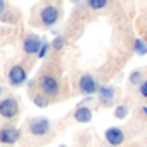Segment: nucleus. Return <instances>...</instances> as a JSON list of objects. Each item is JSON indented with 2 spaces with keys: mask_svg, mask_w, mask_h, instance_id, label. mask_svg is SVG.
I'll use <instances>...</instances> for the list:
<instances>
[{
  "mask_svg": "<svg viewBox=\"0 0 147 147\" xmlns=\"http://www.w3.org/2000/svg\"><path fill=\"white\" fill-rule=\"evenodd\" d=\"M115 87L113 86H101L98 91V99L103 106H111L115 103Z\"/></svg>",
  "mask_w": 147,
  "mask_h": 147,
  "instance_id": "9d476101",
  "label": "nucleus"
},
{
  "mask_svg": "<svg viewBox=\"0 0 147 147\" xmlns=\"http://www.w3.org/2000/svg\"><path fill=\"white\" fill-rule=\"evenodd\" d=\"M115 118L116 120H123V118H127L128 116V106L127 105H118L116 108H115Z\"/></svg>",
  "mask_w": 147,
  "mask_h": 147,
  "instance_id": "ddd939ff",
  "label": "nucleus"
},
{
  "mask_svg": "<svg viewBox=\"0 0 147 147\" xmlns=\"http://www.w3.org/2000/svg\"><path fill=\"white\" fill-rule=\"evenodd\" d=\"M33 103L36 105L38 108H46V106L50 105V99H48L45 94H41V92H36V94H33Z\"/></svg>",
  "mask_w": 147,
  "mask_h": 147,
  "instance_id": "f8f14e48",
  "label": "nucleus"
},
{
  "mask_svg": "<svg viewBox=\"0 0 147 147\" xmlns=\"http://www.w3.org/2000/svg\"><path fill=\"white\" fill-rule=\"evenodd\" d=\"M130 84L132 86H140L142 84V72L140 70H135V72L130 74Z\"/></svg>",
  "mask_w": 147,
  "mask_h": 147,
  "instance_id": "f3484780",
  "label": "nucleus"
},
{
  "mask_svg": "<svg viewBox=\"0 0 147 147\" xmlns=\"http://www.w3.org/2000/svg\"><path fill=\"white\" fill-rule=\"evenodd\" d=\"M105 140H106L111 147L121 146V144L125 142V132H123L121 128H118V127H110V128H106V132H105Z\"/></svg>",
  "mask_w": 147,
  "mask_h": 147,
  "instance_id": "6e6552de",
  "label": "nucleus"
},
{
  "mask_svg": "<svg viewBox=\"0 0 147 147\" xmlns=\"http://www.w3.org/2000/svg\"><path fill=\"white\" fill-rule=\"evenodd\" d=\"M130 147H137V146H130Z\"/></svg>",
  "mask_w": 147,
  "mask_h": 147,
  "instance_id": "b1692460",
  "label": "nucleus"
},
{
  "mask_svg": "<svg viewBox=\"0 0 147 147\" xmlns=\"http://www.w3.org/2000/svg\"><path fill=\"white\" fill-rule=\"evenodd\" d=\"M60 16H62L60 9L53 3H48V5L41 7V10H39V22L43 28H53L60 21Z\"/></svg>",
  "mask_w": 147,
  "mask_h": 147,
  "instance_id": "f03ea898",
  "label": "nucleus"
},
{
  "mask_svg": "<svg viewBox=\"0 0 147 147\" xmlns=\"http://www.w3.org/2000/svg\"><path fill=\"white\" fill-rule=\"evenodd\" d=\"M72 2H80V0H72Z\"/></svg>",
  "mask_w": 147,
  "mask_h": 147,
  "instance_id": "5701e85b",
  "label": "nucleus"
},
{
  "mask_svg": "<svg viewBox=\"0 0 147 147\" xmlns=\"http://www.w3.org/2000/svg\"><path fill=\"white\" fill-rule=\"evenodd\" d=\"M142 113H144V115L147 116V106H142Z\"/></svg>",
  "mask_w": 147,
  "mask_h": 147,
  "instance_id": "412c9836",
  "label": "nucleus"
},
{
  "mask_svg": "<svg viewBox=\"0 0 147 147\" xmlns=\"http://www.w3.org/2000/svg\"><path fill=\"white\" fill-rule=\"evenodd\" d=\"M38 86H39L41 94H45L48 99L57 98L58 92H60V80H58V77H55V75H51V74L43 75V77L38 80Z\"/></svg>",
  "mask_w": 147,
  "mask_h": 147,
  "instance_id": "f257e3e1",
  "label": "nucleus"
},
{
  "mask_svg": "<svg viewBox=\"0 0 147 147\" xmlns=\"http://www.w3.org/2000/svg\"><path fill=\"white\" fill-rule=\"evenodd\" d=\"M139 92H140L142 98H146L147 99V80H142V84L139 86Z\"/></svg>",
  "mask_w": 147,
  "mask_h": 147,
  "instance_id": "6ab92c4d",
  "label": "nucleus"
},
{
  "mask_svg": "<svg viewBox=\"0 0 147 147\" xmlns=\"http://www.w3.org/2000/svg\"><path fill=\"white\" fill-rule=\"evenodd\" d=\"M67 45V39L63 36H57L53 39V43H51V48L55 50V51H60V50H63V46Z\"/></svg>",
  "mask_w": 147,
  "mask_h": 147,
  "instance_id": "2eb2a0df",
  "label": "nucleus"
},
{
  "mask_svg": "<svg viewBox=\"0 0 147 147\" xmlns=\"http://www.w3.org/2000/svg\"><path fill=\"white\" fill-rule=\"evenodd\" d=\"M135 53L137 55H147V43L142 39H135Z\"/></svg>",
  "mask_w": 147,
  "mask_h": 147,
  "instance_id": "dca6fc26",
  "label": "nucleus"
},
{
  "mask_svg": "<svg viewBox=\"0 0 147 147\" xmlns=\"http://www.w3.org/2000/svg\"><path fill=\"white\" fill-rule=\"evenodd\" d=\"M41 45H43V39H39V36L36 34H28L22 39V50L26 55H38Z\"/></svg>",
  "mask_w": 147,
  "mask_h": 147,
  "instance_id": "1a4fd4ad",
  "label": "nucleus"
},
{
  "mask_svg": "<svg viewBox=\"0 0 147 147\" xmlns=\"http://www.w3.org/2000/svg\"><path fill=\"white\" fill-rule=\"evenodd\" d=\"M7 80L12 87H21L28 80V70L22 65H12L7 74Z\"/></svg>",
  "mask_w": 147,
  "mask_h": 147,
  "instance_id": "39448f33",
  "label": "nucleus"
},
{
  "mask_svg": "<svg viewBox=\"0 0 147 147\" xmlns=\"http://www.w3.org/2000/svg\"><path fill=\"white\" fill-rule=\"evenodd\" d=\"M74 120L77 123H89L92 120V110L89 106H84V105L77 106V110L74 111Z\"/></svg>",
  "mask_w": 147,
  "mask_h": 147,
  "instance_id": "9b49d317",
  "label": "nucleus"
},
{
  "mask_svg": "<svg viewBox=\"0 0 147 147\" xmlns=\"http://www.w3.org/2000/svg\"><path fill=\"white\" fill-rule=\"evenodd\" d=\"M79 91L82 94H86V96H92V94H96L99 91V84L91 74H84L79 79Z\"/></svg>",
  "mask_w": 147,
  "mask_h": 147,
  "instance_id": "0eeeda50",
  "label": "nucleus"
},
{
  "mask_svg": "<svg viewBox=\"0 0 147 147\" xmlns=\"http://www.w3.org/2000/svg\"><path fill=\"white\" fill-rule=\"evenodd\" d=\"M50 48H51V45H48V43L43 41V45H41V48H39V51H38V57H39V58H45Z\"/></svg>",
  "mask_w": 147,
  "mask_h": 147,
  "instance_id": "a211bd4d",
  "label": "nucleus"
},
{
  "mask_svg": "<svg viewBox=\"0 0 147 147\" xmlns=\"http://www.w3.org/2000/svg\"><path fill=\"white\" fill-rule=\"evenodd\" d=\"M21 139V130L14 125H5L0 128V144L2 146H14Z\"/></svg>",
  "mask_w": 147,
  "mask_h": 147,
  "instance_id": "423d86ee",
  "label": "nucleus"
},
{
  "mask_svg": "<svg viewBox=\"0 0 147 147\" xmlns=\"http://www.w3.org/2000/svg\"><path fill=\"white\" fill-rule=\"evenodd\" d=\"M5 9H7L5 0H0V14H3V12H5Z\"/></svg>",
  "mask_w": 147,
  "mask_h": 147,
  "instance_id": "aec40b11",
  "label": "nucleus"
},
{
  "mask_svg": "<svg viewBox=\"0 0 147 147\" xmlns=\"http://www.w3.org/2000/svg\"><path fill=\"white\" fill-rule=\"evenodd\" d=\"M2 94H3V87L0 86V96H2Z\"/></svg>",
  "mask_w": 147,
  "mask_h": 147,
  "instance_id": "4be33fe9",
  "label": "nucleus"
},
{
  "mask_svg": "<svg viewBox=\"0 0 147 147\" xmlns=\"http://www.w3.org/2000/svg\"><path fill=\"white\" fill-rule=\"evenodd\" d=\"M0 116L3 120H16L19 116V103L16 98H3L0 99Z\"/></svg>",
  "mask_w": 147,
  "mask_h": 147,
  "instance_id": "20e7f679",
  "label": "nucleus"
},
{
  "mask_svg": "<svg viewBox=\"0 0 147 147\" xmlns=\"http://www.w3.org/2000/svg\"><path fill=\"white\" fill-rule=\"evenodd\" d=\"M60 147H67V146H60Z\"/></svg>",
  "mask_w": 147,
  "mask_h": 147,
  "instance_id": "393cba45",
  "label": "nucleus"
},
{
  "mask_svg": "<svg viewBox=\"0 0 147 147\" xmlns=\"http://www.w3.org/2000/svg\"><path fill=\"white\" fill-rule=\"evenodd\" d=\"M87 5L92 10H101L108 5V0H87Z\"/></svg>",
  "mask_w": 147,
  "mask_h": 147,
  "instance_id": "4468645a",
  "label": "nucleus"
},
{
  "mask_svg": "<svg viewBox=\"0 0 147 147\" xmlns=\"http://www.w3.org/2000/svg\"><path fill=\"white\" fill-rule=\"evenodd\" d=\"M28 130H29V134H31L33 137H45V135L50 134L51 123H50V120L45 118V116H34V118L29 120Z\"/></svg>",
  "mask_w": 147,
  "mask_h": 147,
  "instance_id": "7ed1b4c3",
  "label": "nucleus"
}]
</instances>
